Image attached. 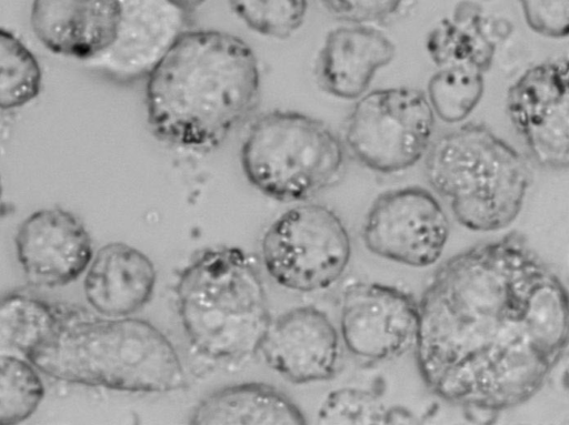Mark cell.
<instances>
[{
    "label": "cell",
    "instance_id": "cell-5",
    "mask_svg": "<svg viewBox=\"0 0 569 425\" xmlns=\"http://www.w3.org/2000/svg\"><path fill=\"white\" fill-rule=\"evenodd\" d=\"M425 174L456 220L477 232L500 231L519 215L531 183L523 155L488 127L466 123L431 141Z\"/></svg>",
    "mask_w": 569,
    "mask_h": 425
},
{
    "label": "cell",
    "instance_id": "cell-29",
    "mask_svg": "<svg viewBox=\"0 0 569 425\" xmlns=\"http://www.w3.org/2000/svg\"><path fill=\"white\" fill-rule=\"evenodd\" d=\"M3 186H2V182H1V176H0V214L2 212V208H3Z\"/></svg>",
    "mask_w": 569,
    "mask_h": 425
},
{
    "label": "cell",
    "instance_id": "cell-10",
    "mask_svg": "<svg viewBox=\"0 0 569 425\" xmlns=\"http://www.w3.org/2000/svg\"><path fill=\"white\" fill-rule=\"evenodd\" d=\"M506 111L541 166L569 165V67L556 58L528 68L508 89Z\"/></svg>",
    "mask_w": 569,
    "mask_h": 425
},
{
    "label": "cell",
    "instance_id": "cell-22",
    "mask_svg": "<svg viewBox=\"0 0 569 425\" xmlns=\"http://www.w3.org/2000/svg\"><path fill=\"white\" fill-rule=\"evenodd\" d=\"M42 88V70L32 51L12 32L0 28V109L32 102Z\"/></svg>",
    "mask_w": 569,
    "mask_h": 425
},
{
    "label": "cell",
    "instance_id": "cell-12",
    "mask_svg": "<svg viewBox=\"0 0 569 425\" xmlns=\"http://www.w3.org/2000/svg\"><path fill=\"white\" fill-rule=\"evenodd\" d=\"M120 4L114 41L84 63L118 81L146 79L188 30L189 13L169 0H120Z\"/></svg>",
    "mask_w": 569,
    "mask_h": 425
},
{
    "label": "cell",
    "instance_id": "cell-13",
    "mask_svg": "<svg viewBox=\"0 0 569 425\" xmlns=\"http://www.w3.org/2000/svg\"><path fill=\"white\" fill-rule=\"evenodd\" d=\"M14 245L18 262L33 284L64 286L89 266L92 242L82 221L59 206L40 209L19 225Z\"/></svg>",
    "mask_w": 569,
    "mask_h": 425
},
{
    "label": "cell",
    "instance_id": "cell-14",
    "mask_svg": "<svg viewBox=\"0 0 569 425\" xmlns=\"http://www.w3.org/2000/svg\"><path fill=\"white\" fill-rule=\"evenodd\" d=\"M259 351L270 368L293 384L333 377L341 354L335 325L315 306L295 307L271 320Z\"/></svg>",
    "mask_w": 569,
    "mask_h": 425
},
{
    "label": "cell",
    "instance_id": "cell-19",
    "mask_svg": "<svg viewBox=\"0 0 569 425\" xmlns=\"http://www.w3.org/2000/svg\"><path fill=\"white\" fill-rule=\"evenodd\" d=\"M193 425H303L298 405L272 385L258 382L224 386L193 408Z\"/></svg>",
    "mask_w": 569,
    "mask_h": 425
},
{
    "label": "cell",
    "instance_id": "cell-27",
    "mask_svg": "<svg viewBox=\"0 0 569 425\" xmlns=\"http://www.w3.org/2000/svg\"><path fill=\"white\" fill-rule=\"evenodd\" d=\"M403 0H321L325 8L351 24H367L395 13Z\"/></svg>",
    "mask_w": 569,
    "mask_h": 425
},
{
    "label": "cell",
    "instance_id": "cell-20",
    "mask_svg": "<svg viewBox=\"0 0 569 425\" xmlns=\"http://www.w3.org/2000/svg\"><path fill=\"white\" fill-rule=\"evenodd\" d=\"M67 307L14 292L0 298V355L27 360L28 353L61 323Z\"/></svg>",
    "mask_w": 569,
    "mask_h": 425
},
{
    "label": "cell",
    "instance_id": "cell-15",
    "mask_svg": "<svg viewBox=\"0 0 569 425\" xmlns=\"http://www.w3.org/2000/svg\"><path fill=\"white\" fill-rule=\"evenodd\" d=\"M120 0H33L30 23L37 39L53 53L87 62L114 41Z\"/></svg>",
    "mask_w": 569,
    "mask_h": 425
},
{
    "label": "cell",
    "instance_id": "cell-28",
    "mask_svg": "<svg viewBox=\"0 0 569 425\" xmlns=\"http://www.w3.org/2000/svg\"><path fill=\"white\" fill-rule=\"evenodd\" d=\"M173 4H176L178 8L183 10L187 13H190L191 11L196 10L198 7H200L206 0H169Z\"/></svg>",
    "mask_w": 569,
    "mask_h": 425
},
{
    "label": "cell",
    "instance_id": "cell-8",
    "mask_svg": "<svg viewBox=\"0 0 569 425\" xmlns=\"http://www.w3.org/2000/svg\"><path fill=\"white\" fill-rule=\"evenodd\" d=\"M435 121L425 92L410 87L376 89L357 99L347 120L345 144L366 168L397 173L425 156Z\"/></svg>",
    "mask_w": 569,
    "mask_h": 425
},
{
    "label": "cell",
    "instance_id": "cell-6",
    "mask_svg": "<svg viewBox=\"0 0 569 425\" xmlns=\"http://www.w3.org/2000/svg\"><path fill=\"white\" fill-rule=\"evenodd\" d=\"M247 180L282 202H300L330 185L345 162V145L322 121L296 111L258 118L240 150Z\"/></svg>",
    "mask_w": 569,
    "mask_h": 425
},
{
    "label": "cell",
    "instance_id": "cell-16",
    "mask_svg": "<svg viewBox=\"0 0 569 425\" xmlns=\"http://www.w3.org/2000/svg\"><path fill=\"white\" fill-rule=\"evenodd\" d=\"M395 55L392 40L373 27L350 23L336 28L327 34L318 54V84L331 97L357 100Z\"/></svg>",
    "mask_w": 569,
    "mask_h": 425
},
{
    "label": "cell",
    "instance_id": "cell-24",
    "mask_svg": "<svg viewBox=\"0 0 569 425\" xmlns=\"http://www.w3.org/2000/svg\"><path fill=\"white\" fill-rule=\"evenodd\" d=\"M43 396L42 380L28 360L0 355V425L28 419Z\"/></svg>",
    "mask_w": 569,
    "mask_h": 425
},
{
    "label": "cell",
    "instance_id": "cell-25",
    "mask_svg": "<svg viewBox=\"0 0 569 425\" xmlns=\"http://www.w3.org/2000/svg\"><path fill=\"white\" fill-rule=\"evenodd\" d=\"M232 12L258 34L286 39L303 23L308 0H229Z\"/></svg>",
    "mask_w": 569,
    "mask_h": 425
},
{
    "label": "cell",
    "instance_id": "cell-23",
    "mask_svg": "<svg viewBox=\"0 0 569 425\" xmlns=\"http://www.w3.org/2000/svg\"><path fill=\"white\" fill-rule=\"evenodd\" d=\"M415 418L405 408L387 406L376 393L356 387L331 391L317 413L319 424L335 425L409 424Z\"/></svg>",
    "mask_w": 569,
    "mask_h": 425
},
{
    "label": "cell",
    "instance_id": "cell-2",
    "mask_svg": "<svg viewBox=\"0 0 569 425\" xmlns=\"http://www.w3.org/2000/svg\"><path fill=\"white\" fill-rule=\"evenodd\" d=\"M149 129L176 148H218L254 109L261 75L252 48L218 30L184 31L146 78Z\"/></svg>",
    "mask_w": 569,
    "mask_h": 425
},
{
    "label": "cell",
    "instance_id": "cell-11",
    "mask_svg": "<svg viewBox=\"0 0 569 425\" xmlns=\"http://www.w3.org/2000/svg\"><path fill=\"white\" fill-rule=\"evenodd\" d=\"M419 330L418 301L381 283H355L343 293L340 333L355 356L388 361L413 348Z\"/></svg>",
    "mask_w": 569,
    "mask_h": 425
},
{
    "label": "cell",
    "instance_id": "cell-17",
    "mask_svg": "<svg viewBox=\"0 0 569 425\" xmlns=\"http://www.w3.org/2000/svg\"><path fill=\"white\" fill-rule=\"evenodd\" d=\"M157 272L140 250L111 242L92 257L83 281L87 302L106 317H124L141 310L151 298Z\"/></svg>",
    "mask_w": 569,
    "mask_h": 425
},
{
    "label": "cell",
    "instance_id": "cell-9",
    "mask_svg": "<svg viewBox=\"0 0 569 425\" xmlns=\"http://www.w3.org/2000/svg\"><path fill=\"white\" fill-rule=\"evenodd\" d=\"M449 232V219L438 199L421 186H406L376 198L361 236L365 246L382 259L426 267L441 256Z\"/></svg>",
    "mask_w": 569,
    "mask_h": 425
},
{
    "label": "cell",
    "instance_id": "cell-1",
    "mask_svg": "<svg viewBox=\"0 0 569 425\" xmlns=\"http://www.w3.org/2000/svg\"><path fill=\"white\" fill-rule=\"evenodd\" d=\"M418 305L419 373L461 407L497 413L527 402L567 351V290L520 232L448 259Z\"/></svg>",
    "mask_w": 569,
    "mask_h": 425
},
{
    "label": "cell",
    "instance_id": "cell-18",
    "mask_svg": "<svg viewBox=\"0 0 569 425\" xmlns=\"http://www.w3.org/2000/svg\"><path fill=\"white\" fill-rule=\"evenodd\" d=\"M510 30L507 20L488 16L478 2L461 0L430 30L426 50L437 68L459 65L486 74L493 63L498 42Z\"/></svg>",
    "mask_w": 569,
    "mask_h": 425
},
{
    "label": "cell",
    "instance_id": "cell-3",
    "mask_svg": "<svg viewBox=\"0 0 569 425\" xmlns=\"http://www.w3.org/2000/svg\"><path fill=\"white\" fill-rule=\"evenodd\" d=\"M27 360L54 380L119 392L167 393L187 383L173 344L150 322L89 317L69 307Z\"/></svg>",
    "mask_w": 569,
    "mask_h": 425
},
{
    "label": "cell",
    "instance_id": "cell-21",
    "mask_svg": "<svg viewBox=\"0 0 569 425\" xmlns=\"http://www.w3.org/2000/svg\"><path fill=\"white\" fill-rule=\"evenodd\" d=\"M485 91V73L459 65L439 67L430 77L426 97L436 115L461 123L477 108Z\"/></svg>",
    "mask_w": 569,
    "mask_h": 425
},
{
    "label": "cell",
    "instance_id": "cell-7",
    "mask_svg": "<svg viewBox=\"0 0 569 425\" xmlns=\"http://www.w3.org/2000/svg\"><path fill=\"white\" fill-rule=\"evenodd\" d=\"M351 255L348 231L329 208L303 203L283 212L261 239L268 274L299 292L325 290L345 273Z\"/></svg>",
    "mask_w": 569,
    "mask_h": 425
},
{
    "label": "cell",
    "instance_id": "cell-4",
    "mask_svg": "<svg viewBox=\"0 0 569 425\" xmlns=\"http://www.w3.org/2000/svg\"><path fill=\"white\" fill-rule=\"evenodd\" d=\"M176 303L190 346L218 363L254 355L271 321L259 272L234 246L194 257L178 277Z\"/></svg>",
    "mask_w": 569,
    "mask_h": 425
},
{
    "label": "cell",
    "instance_id": "cell-26",
    "mask_svg": "<svg viewBox=\"0 0 569 425\" xmlns=\"http://www.w3.org/2000/svg\"><path fill=\"white\" fill-rule=\"evenodd\" d=\"M528 27L536 33L563 39L569 33V0H519Z\"/></svg>",
    "mask_w": 569,
    "mask_h": 425
}]
</instances>
